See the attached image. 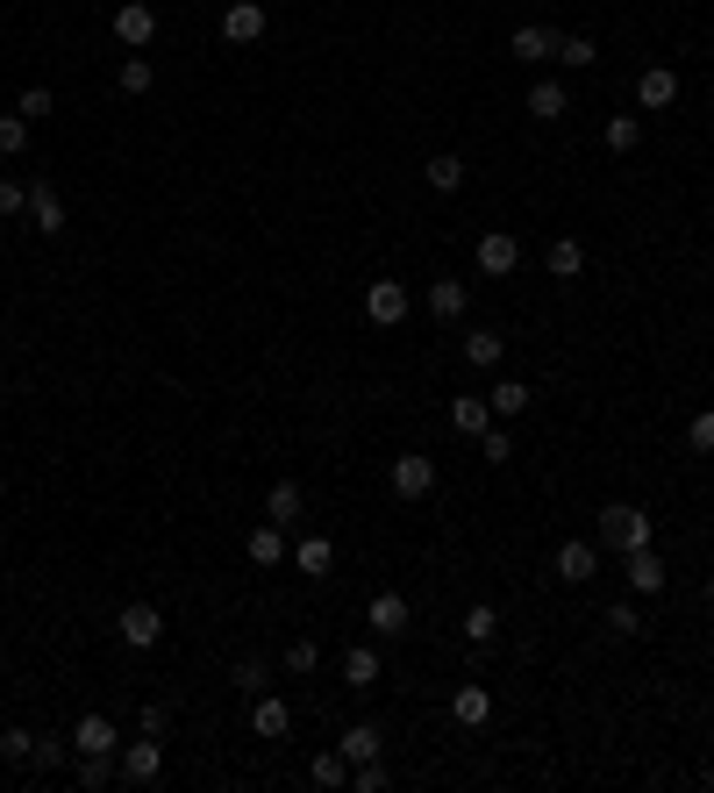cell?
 <instances>
[{"label":"cell","mask_w":714,"mask_h":793,"mask_svg":"<svg viewBox=\"0 0 714 793\" xmlns=\"http://www.w3.org/2000/svg\"><path fill=\"white\" fill-rule=\"evenodd\" d=\"M29 222H36V236H65V193H58L51 179L29 187Z\"/></svg>","instance_id":"11"},{"label":"cell","mask_w":714,"mask_h":793,"mask_svg":"<svg viewBox=\"0 0 714 793\" xmlns=\"http://www.w3.org/2000/svg\"><path fill=\"white\" fill-rule=\"evenodd\" d=\"M486 400H494V414H508V422H514V414H528V380H500Z\"/></svg>","instance_id":"34"},{"label":"cell","mask_w":714,"mask_h":793,"mask_svg":"<svg viewBox=\"0 0 714 793\" xmlns=\"http://www.w3.org/2000/svg\"><path fill=\"white\" fill-rule=\"evenodd\" d=\"M600 543H608V551H643L650 543V515L643 508H636V500H608V508H600Z\"/></svg>","instance_id":"1"},{"label":"cell","mask_w":714,"mask_h":793,"mask_svg":"<svg viewBox=\"0 0 714 793\" xmlns=\"http://www.w3.org/2000/svg\"><path fill=\"white\" fill-rule=\"evenodd\" d=\"M336 751H343L350 765H365V758H379V751H386V737H379V722H350V729L336 737Z\"/></svg>","instance_id":"25"},{"label":"cell","mask_w":714,"mask_h":793,"mask_svg":"<svg viewBox=\"0 0 714 793\" xmlns=\"http://www.w3.org/2000/svg\"><path fill=\"white\" fill-rule=\"evenodd\" d=\"M707 786H714V772H707Z\"/></svg>","instance_id":"50"},{"label":"cell","mask_w":714,"mask_h":793,"mask_svg":"<svg viewBox=\"0 0 714 793\" xmlns=\"http://www.w3.org/2000/svg\"><path fill=\"white\" fill-rule=\"evenodd\" d=\"M15 215H29V187L22 179H0V222H15Z\"/></svg>","instance_id":"37"},{"label":"cell","mask_w":714,"mask_h":793,"mask_svg":"<svg viewBox=\"0 0 714 793\" xmlns=\"http://www.w3.org/2000/svg\"><path fill=\"white\" fill-rule=\"evenodd\" d=\"M243 558H251V565H286V529H279V522H257L251 536H243Z\"/></svg>","instance_id":"17"},{"label":"cell","mask_w":714,"mask_h":793,"mask_svg":"<svg viewBox=\"0 0 714 793\" xmlns=\"http://www.w3.org/2000/svg\"><path fill=\"white\" fill-rule=\"evenodd\" d=\"M115 36H122V51H151L157 8H151V0H122V8H115Z\"/></svg>","instance_id":"5"},{"label":"cell","mask_w":714,"mask_h":793,"mask_svg":"<svg viewBox=\"0 0 714 793\" xmlns=\"http://www.w3.org/2000/svg\"><path fill=\"white\" fill-rule=\"evenodd\" d=\"M315 665H322V651H315L307 637H301V643H286V673H301V679H307Z\"/></svg>","instance_id":"43"},{"label":"cell","mask_w":714,"mask_h":793,"mask_svg":"<svg viewBox=\"0 0 714 793\" xmlns=\"http://www.w3.org/2000/svg\"><path fill=\"white\" fill-rule=\"evenodd\" d=\"M464 300H472V286H464L458 272L429 279V315H436V322H458V315H464Z\"/></svg>","instance_id":"18"},{"label":"cell","mask_w":714,"mask_h":793,"mask_svg":"<svg viewBox=\"0 0 714 793\" xmlns=\"http://www.w3.org/2000/svg\"><path fill=\"white\" fill-rule=\"evenodd\" d=\"M286 558L307 572V579H329V572H336V543H329V536H301Z\"/></svg>","instance_id":"20"},{"label":"cell","mask_w":714,"mask_h":793,"mask_svg":"<svg viewBox=\"0 0 714 793\" xmlns=\"http://www.w3.org/2000/svg\"><path fill=\"white\" fill-rule=\"evenodd\" d=\"M237 687L243 693H265V687H272V665H265V657H243V665H237Z\"/></svg>","instance_id":"40"},{"label":"cell","mask_w":714,"mask_h":793,"mask_svg":"<svg viewBox=\"0 0 714 793\" xmlns=\"http://www.w3.org/2000/svg\"><path fill=\"white\" fill-rule=\"evenodd\" d=\"M408 622H415L408 593H372V607H365V629L372 637H408Z\"/></svg>","instance_id":"8"},{"label":"cell","mask_w":714,"mask_h":793,"mask_svg":"<svg viewBox=\"0 0 714 793\" xmlns=\"http://www.w3.org/2000/svg\"><path fill=\"white\" fill-rule=\"evenodd\" d=\"M72 751H86V758H115L122 729L107 722V715H79V722H72Z\"/></svg>","instance_id":"10"},{"label":"cell","mask_w":714,"mask_h":793,"mask_svg":"<svg viewBox=\"0 0 714 793\" xmlns=\"http://www.w3.org/2000/svg\"><path fill=\"white\" fill-rule=\"evenodd\" d=\"M29 751H36V737H29V729H8V737H0V758H8V765H22Z\"/></svg>","instance_id":"44"},{"label":"cell","mask_w":714,"mask_h":793,"mask_svg":"<svg viewBox=\"0 0 714 793\" xmlns=\"http://www.w3.org/2000/svg\"><path fill=\"white\" fill-rule=\"evenodd\" d=\"M508 51L522 57V65H550V57H558V29H544V22H522V29L508 36Z\"/></svg>","instance_id":"14"},{"label":"cell","mask_w":714,"mask_h":793,"mask_svg":"<svg viewBox=\"0 0 714 793\" xmlns=\"http://www.w3.org/2000/svg\"><path fill=\"white\" fill-rule=\"evenodd\" d=\"M365 315H372L379 329L408 322V286H400V279H372V286H365Z\"/></svg>","instance_id":"9"},{"label":"cell","mask_w":714,"mask_h":793,"mask_svg":"<svg viewBox=\"0 0 714 793\" xmlns=\"http://www.w3.org/2000/svg\"><path fill=\"white\" fill-rule=\"evenodd\" d=\"M307 779H315V786H329V793L350 786V758H343V751H322V758L307 765Z\"/></svg>","instance_id":"32"},{"label":"cell","mask_w":714,"mask_h":793,"mask_svg":"<svg viewBox=\"0 0 714 793\" xmlns=\"http://www.w3.org/2000/svg\"><path fill=\"white\" fill-rule=\"evenodd\" d=\"M664 587H672V572H664V558L650 551V543H643V551H629V593H643V601H658Z\"/></svg>","instance_id":"15"},{"label":"cell","mask_w":714,"mask_h":793,"mask_svg":"<svg viewBox=\"0 0 714 793\" xmlns=\"http://www.w3.org/2000/svg\"><path fill=\"white\" fill-rule=\"evenodd\" d=\"M672 101H679V72H672V65H643V72H636V107L658 115V107H672Z\"/></svg>","instance_id":"12"},{"label":"cell","mask_w":714,"mask_h":793,"mask_svg":"<svg viewBox=\"0 0 714 793\" xmlns=\"http://www.w3.org/2000/svg\"><path fill=\"white\" fill-rule=\"evenodd\" d=\"M450 715H458L464 729H486V722H494V693H486V687H458V693H450Z\"/></svg>","instance_id":"23"},{"label":"cell","mask_w":714,"mask_h":793,"mask_svg":"<svg viewBox=\"0 0 714 793\" xmlns=\"http://www.w3.org/2000/svg\"><path fill=\"white\" fill-rule=\"evenodd\" d=\"M608 637H643V607H636V601H614L608 607Z\"/></svg>","instance_id":"35"},{"label":"cell","mask_w":714,"mask_h":793,"mask_svg":"<svg viewBox=\"0 0 714 793\" xmlns=\"http://www.w3.org/2000/svg\"><path fill=\"white\" fill-rule=\"evenodd\" d=\"M558 579H564V587H586V579H600V551L586 543V536L558 543Z\"/></svg>","instance_id":"13"},{"label":"cell","mask_w":714,"mask_h":793,"mask_svg":"<svg viewBox=\"0 0 714 793\" xmlns=\"http://www.w3.org/2000/svg\"><path fill=\"white\" fill-rule=\"evenodd\" d=\"M293 729V707L279 701V693H257V707H251V737L257 743H279Z\"/></svg>","instance_id":"16"},{"label":"cell","mask_w":714,"mask_h":793,"mask_svg":"<svg viewBox=\"0 0 714 793\" xmlns=\"http://www.w3.org/2000/svg\"><path fill=\"white\" fill-rule=\"evenodd\" d=\"M115 629H122V643H129V651H157V637H165V615H157L151 601H129Z\"/></svg>","instance_id":"7"},{"label":"cell","mask_w":714,"mask_h":793,"mask_svg":"<svg viewBox=\"0 0 714 793\" xmlns=\"http://www.w3.org/2000/svg\"><path fill=\"white\" fill-rule=\"evenodd\" d=\"M600 57V43L594 36H558V57H550V65H572V72H586Z\"/></svg>","instance_id":"33"},{"label":"cell","mask_w":714,"mask_h":793,"mask_svg":"<svg viewBox=\"0 0 714 793\" xmlns=\"http://www.w3.org/2000/svg\"><path fill=\"white\" fill-rule=\"evenodd\" d=\"M157 772H165V743H157V737L122 743V786H151Z\"/></svg>","instance_id":"6"},{"label":"cell","mask_w":714,"mask_h":793,"mask_svg":"<svg viewBox=\"0 0 714 793\" xmlns=\"http://www.w3.org/2000/svg\"><path fill=\"white\" fill-rule=\"evenodd\" d=\"M0 243H8V222H0Z\"/></svg>","instance_id":"49"},{"label":"cell","mask_w":714,"mask_h":793,"mask_svg":"<svg viewBox=\"0 0 714 793\" xmlns=\"http://www.w3.org/2000/svg\"><path fill=\"white\" fill-rule=\"evenodd\" d=\"M472 258H479V272H486V279H508L514 265H522V236H514V229H486Z\"/></svg>","instance_id":"4"},{"label":"cell","mask_w":714,"mask_h":793,"mask_svg":"<svg viewBox=\"0 0 714 793\" xmlns=\"http://www.w3.org/2000/svg\"><path fill=\"white\" fill-rule=\"evenodd\" d=\"M600 137H608V151L629 157L636 143H643V115H608V129H600Z\"/></svg>","instance_id":"31"},{"label":"cell","mask_w":714,"mask_h":793,"mask_svg":"<svg viewBox=\"0 0 714 793\" xmlns=\"http://www.w3.org/2000/svg\"><path fill=\"white\" fill-rule=\"evenodd\" d=\"M51 107H58V101H51V87H29V93H22V101H15V115H22V121H29V129H36V121L51 115Z\"/></svg>","instance_id":"38"},{"label":"cell","mask_w":714,"mask_h":793,"mask_svg":"<svg viewBox=\"0 0 714 793\" xmlns=\"http://www.w3.org/2000/svg\"><path fill=\"white\" fill-rule=\"evenodd\" d=\"M350 786H357V793H386V765H379V758L350 765Z\"/></svg>","instance_id":"41"},{"label":"cell","mask_w":714,"mask_h":793,"mask_svg":"<svg viewBox=\"0 0 714 793\" xmlns=\"http://www.w3.org/2000/svg\"><path fill=\"white\" fill-rule=\"evenodd\" d=\"M107 779H115V765H107V758H86V751H79V786H107Z\"/></svg>","instance_id":"46"},{"label":"cell","mask_w":714,"mask_h":793,"mask_svg":"<svg viewBox=\"0 0 714 793\" xmlns=\"http://www.w3.org/2000/svg\"><path fill=\"white\" fill-rule=\"evenodd\" d=\"M450 430H458V436H486V430H494V400H486V394H458V400H450Z\"/></svg>","instance_id":"19"},{"label":"cell","mask_w":714,"mask_h":793,"mask_svg":"<svg viewBox=\"0 0 714 793\" xmlns=\"http://www.w3.org/2000/svg\"><path fill=\"white\" fill-rule=\"evenodd\" d=\"M528 115H536V121H564V115H572L564 79H536V87H528Z\"/></svg>","instance_id":"21"},{"label":"cell","mask_w":714,"mask_h":793,"mask_svg":"<svg viewBox=\"0 0 714 793\" xmlns=\"http://www.w3.org/2000/svg\"><path fill=\"white\" fill-rule=\"evenodd\" d=\"M464 364H472V372H494L500 358H508V344H500V329H472V336H464Z\"/></svg>","instance_id":"22"},{"label":"cell","mask_w":714,"mask_h":793,"mask_svg":"<svg viewBox=\"0 0 714 793\" xmlns=\"http://www.w3.org/2000/svg\"><path fill=\"white\" fill-rule=\"evenodd\" d=\"M544 265H550L558 279H578V272H586V243H578V236H558V243L544 251Z\"/></svg>","instance_id":"27"},{"label":"cell","mask_w":714,"mask_h":793,"mask_svg":"<svg viewBox=\"0 0 714 793\" xmlns=\"http://www.w3.org/2000/svg\"><path fill=\"white\" fill-rule=\"evenodd\" d=\"M500 637V607L494 601H472L464 607V643H494Z\"/></svg>","instance_id":"28"},{"label":"cell","mask_w":714,"mask_h":793,"mask_svg":"<svg viewBox=\"0 0 714 793\" xmlns=\"http://www.w3.org/2000/svg\"><path fill=\"white\" fill-rule=\"evenodd\" d=\"M386 486H393L400 500L436 494V458H429V450H400V458H393V472H386Z\"/></svg>","instance_id":"2"},{"label":"cell","mask_w":714,"mask_h":793,"mask_svg":"<svg viewBox=\"0 0 714 793\" xmlns=\"http://www.w3.org/2000/svg\"><path fill=\"white\" fill-rule=\"evenodd\" d=\"M272 29V15H265V0H229L221 8V43H237V51H251L257 36Z\"/></svg>","instance_id":"3"},{"label":"cell","mask_w":714,"mask_h":793,"mask_svg":"<svg viewBox=\"0 0 714 793\" xmlns=\"http://www.w3.org/2000/svg\"><path fill=\"white\" fill-rule=\"evenodd\" d=\"M65 743H72V737H36L29 765H65Z\"/></svg>","instance_id":"45"},{"label":"cell","mask_w":714,"mask_h":793,"mask_svg":"<svg viewBox=\"0 0 714 793\" xmlns=\"http://www.w3.org/2000/svg\"><path fill=\"white\" fill-rule=\"evenodd\" d=\"M343 679H350V687H372L379 679V651L372 643H350V651H343Z\"/></svg>","instance_id":"29"},{"label":"cell","mask_w":714,"mask_h":793,"mask_svg":"<svg viewBox=\"0 0 714 793\" xmlns=\"http://www.w3.org/2000/svg\"><path fill=\"white\" fill-rule=\"evenodd\" d=\"M479 450H486V465H508V458H514V436L508 430H486V436H479Z\"/></svg>","instance_id":"42"},{"label":"cell","mask_w":714,"mask_h":793,"mask_svg":"<svg viewBox=\"0 0 714 793\" xmlns=\"http://www.w3.org/2000/svg\"><path fill=\"white\" fill-rule=\"evenodd\" d=\"M686 444H693L700 458H714V408H700L693 422H686Z\"/></svg>","instance_id":"39"},{"label":"cell","mask_w":714,"mask_h":793,"mask_svg":"<svg viewBox=\"0 0 714 793\" xmlns=\"http://www.w3.org/2000/svg\"><path fill=\"white\" fill-rule=\"evenodd\" d=\"M115 79H122V93H151V87H157V65H151L143 51H129V57H122V72H115Z\"/></svg>","instance_id":"30"},{"label":"cell","mask_w":714,"mask_h":793,"mask_svg":"<svg viewBox=\"0 0 714 793\" xmlns=\"http://www.w3.org/2000/svg\"><path fill=\"white\" fill-rule=\"evenodd\" d=\"M265 522H279V529H301V479H279L272 494H265Z\"/></svg>","instance_id":"24"},{"label":"cell","mask_w":714,"mask_h":793,"mask_svg":"<svg viewBox=\"0 0 714 793\" xmlns=\"http://www.w3.org/2000/svg\"><path fill=\"white\" fill-rule=\"evenodd\" d=\"M707 607H714V579H707Z\"/></svg>","instance_id":"48"},{"label":"cell","mask_w":714,"mask_h":793,"mask_svg":"<svg viewBox=\"0 0 714 793\" xmlns=\"http://www.w3.org/2000/svg\"><path fill=\"white\" fill-rule=\"evenodd\" d=\"M165 729H171V707L151 701V707H143V737H165Z\"/></svg>","instance_id":"47"},{"label":"cell","mask_w":714,"mask_h":793,"mask_svg":"<svg viewBox=\"0 0 714 793\" xmlns=\"http://www.w3.org/2000/svg\"><path fill=\"white\" fill-rule=\"evenodd\" d=\"M29 151V121L22 115H0V157H22Z\"/></svg>","instance_id":"36"},{"label":"cell","mask_w":714,"mask_h":793,"mask_svg":"<svg viewBox=\"0 0 714 793\" xmlns=\"http://www.w3.org/2000/svg\"><path fill=\"white\" fill-rule=\"evenodd\" d=\"M422 179H429L436 193H458V187H464V157H458V151H436V157L422 165Z\"/></svg>","instance_id":"26"}]
</instances>
